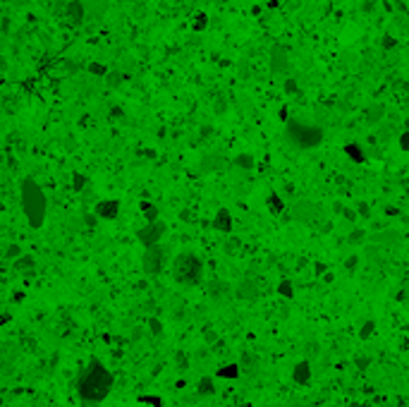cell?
<instances>
[{
  "label": "cell",
  "instance_id": "cell-33",
  "mask_svg": "<svg viewBox=\"0 0 409 407\" xmlns=\"http://www.w3.org/2000/svg\"><path fill=\"white\" fill-rule=\"evenodd\" d=\"M381 111H383L381 105H376V108H374V115H378V113H381ZM368 120H374V122H376V120H378V117H371V115H368Z\"/></svg>",
  "mask_w": 409,
  "mask_h": 407
},
{
  "label": "cell",
  "instance_id": "cell-30",
  "mask_svg": "<svg viewBox=\"0 0 409 407\" xmlns=\"http://www.w3.org/2000/svg\"><path fill=\"white\" fill-rule=\"evenodd\" d=\"M361 240H364V230H354V235H349V242H354V244H359Z\"/></svg>",
  "mask_w": 409,
  "mask_h": 407
},
{
  "label": "cell",
  "instance_id": "cell-1",
  "mask_svg": "<svg viewBox=\"0 0 409 407\" xmlns=\"http://www.w3.org/2000/svg\"><path fill=\"white\" fill-rule=\"evenodd\" d=\"M113 386H115V376L110 374V369H105L98 359H94L84 369L79 386H77V393H79V400L86 407H96L110 395Z\"/></svg>",
  "mask_w": 409,
  "mask_h": 407
},
{
  "label": "cell",
  "instance_id": "cell-11",
  "mask_svg": "<svg viewBox=\"0 0 409 407\" xmlns=\"http://www.w3.org/2000/svg\"><path fill=\"white\" fill-rule=\"evenodd\" d=\"M84 3V10H86V14H91V17H103V12L108 10V0H82Z\"/></svg>",
  "mask_w": 409,
  "mask_h": 407
},
{
  "label": "cell",
  "instance_id": "cell-14",
  "mask_svg": "<svg viewBox=\"0 0 409 407\" xmlns=\"http://www.w3.org/2000/svg\"><path fill=\"white\" fill-rule=\"evenodd\" d=\"M208 295L215 297V299H220V297L230 295V285L222 283V280H213V283L208 285Z\"/></svg>",
  "mask_w": 409,
  "mask_h": 407
},
{
  "label": "cell",
  "instance_id": "cell-26",
  "mask_svg": "<svg viewBox=\"0 0 409 407\" xmlns=\"http://www.w3.org/2000/svg\"><path fill=\"white\" fill-rule=\"evenodd\" d=\"M400 146H402V151H409V127L400 134Z\"/></svg>",
  "mask_w": 409,
  "mask_h": 407
},
{
  "label": "cell",
  "instance_id": "cell-3",
  "mask_svg": "<svg viewBox=\"0 0 409 407\" xmlns=\"http://www.w3.org/2000/svg\"><path fill=\"white\" fill-rule=\"evenodd\" d=\"M173 278L180 285H199L203 278V261L192 252H182L173 261Z\"/></svg>",
  "mask_w": 409,
  "mask_h": 407
},
{
  "label": "cell",
  "instance_id": "cell-21",
  "mask_svg": "<svg viewBox=\"0 0 409 407\" xmlns=\"http://www.w3.org/2000/svg\"><path fill=\"white\" fill-rule=\"evenodd\" d=\"M235 163H237L239 168H244V170H251V168H254V158H251L249 153H242V156H237Z\"/></svg>",
  "mask_w": 409,
  "mask_h": 407
},
{
  "label": "cell",
  "instance_id": "cell-10",
  "mask_svg": "<svg viewBox=\"0 0 409 407\" xmlns=\"http://www.w3.org/2000/svg\"><path fill=\"white\" fill-rule=\"evenodd\" d=\"M213 228L218 233H232V216H230L228 208H220L213 218Z\"/></svg>",
  "mask_w": 409,
  "mask_h": 407
},
{
  "label": "cell",
  "instance_id": "cell-24",
  "mask_svg": "<svg viewBox=\"0 0 409 407\" xmlns=\"http://www.w3.org/2000/svg\"><path fill=\"white\" fill-rule=\"evenodd\" d=\"M31 266H34V259H31V256H22L20 261L14 263V269H17V271H24V269H31Z\"/></svg>",
  "mask_w": 409,
  "mask_h": 407
},
{
  "label": "cell",
  "instance_id": "cell-12",
  "mask_svg": "<svg viewBox=\"0 0 409 407\" xmlns=\"http://www.w3.org/2000/svg\"><path fill=\"white\" fill-rule=\"evenodd\" d=\"M273 72H285V69L290 67V62H287V56H285V50L283 48H275L273 50Z\"/></svg>",
  "mask_w": 409,
  "mask_h": 407
},
{
  "label": "cell",
  "instance_id": "cell-20",
  "mask_svg": "<svg viewBox=\"0 0 409 407\" xmlns=\"http://www.w3.org/2000/svg\"><path fill=\"white\" fill-rule=\"evenodd\" d=\"M141 211H144V216H146V221H158V208L153 206V204H141Z\"/></svg>",
  "mask_w": 409,
  "mask_h": 407
},
{
  "label": "cell",
  "instance_id": "cell-31",
  "mask_svg": "<svg viewBox=\"0 0 409 407\" xmlns=\"http://www.w3.org/2000/svg\"><path fill=\"white\" fill-rule=\"evenodd\" d=\"M22 254V249L17 247V244H10V249H7V256H10V259H14V256H20Z\"/></svg>",
  "mask_w": 409,
  "mask_h": 407
},
{
  "label": "cell",
  "instance_id": "cell-16",
  "mask_svg": "<svg viewBox=\"0 0 409 407\" xmlns=\"http://www.w3.org/2000/svg\"><path fill=\"white\" fill-rule=\"evenodd\" d=\"M275 292L280 297H285V299H294V285H292V280H280Z\"/></svg>",
  "mask_w": 409,
  "mask_h": 407
},
{
  "label": "cell",
  "instance_id": "cell-23",
  "mask_svg": "<svg viewBox=\"0 0 409 407\" xmlns=\"http://www.w3.org/2000/svg\"><path fill=\"white\" fill-rule=\"evenodd\" d=\"M354 364H357L359 371H366L368 366H371V357H368V355H359V357L354 359Z\"/></svg>",
  "mask_w": 409,
  "mask_h": 407
},
{
  "label": "cell",
  "instance_id": "cell-8",
  "mask_svg": "<svg viewBox=\"0 0 409 407\" xmlns=\"http://www.w3.org/2000/svg\"><path fill=\"white\" fill-rule=\"evenodd\" d=\"M311 364L306 362V359H302V362H297V364L292 366V381L294 383H299V386H309L311 383Z\"/></svg>",
  "mask_w": 409,
  "mask_h": 407
},
{
  "label": "cell",
  "instance_id": "cell-29",
  "mask_svg": "<svg viewBox=\"0 0 409 407\" xmlns=\"http://www.w3.org/2000/svg\"><path fill=\"white\" fill-rule=\"evenodd\" d=\"M89 69H91V75H98V77L105 75V67H103V65H96V62H94V65H89Z\"/></svg>",
  "mask_w": 409,
  "mask_h": 407
},
{
  "label": "cell",
  "instance_id": "cell-19",
  "mask_svg": "<svg viewBox=\"0 0 409 407\" xmlns=\"http://www.w3.org/2000/svg\"><path fill=\"white\" fill-rule=\"evenodd\" d=\"M237 295L244 297V299H251V297H256V288L251 283H242L239 285V290H237Z\"/></svg>",
  "mask_w": 409,
  "mask_h": 407
},
{
  "label": "cell",
  "instance_id": "cell-27",
  "mask_svg": "<svg viewBox=\"0 0 409 407\" xmlns=\"http://www.w3.org/2000/svg\"><path fill=\"white\" fill-rule=\"evenodd\" d=\"M84 185H86V178H84V175H75V180H72V187H75V189H82Z\"/></svg>",
  "mask_w": 409,
  "mask_h": 407
},
{
  "label": "cell",
  "instance_id": "cell-25",
  "mask_svg": "<svg viewBox=\"0 0 409 407\" xmlns=\"http://www.w3.org/2000/svg\"><path fill=\"white\" fill-rule=\"evenodd\" d=\"M206 24H208V17H206V14H196V17H194V29H196V31H201V29H206Z\"/></svg>",
  "mask_w": 409,
  "mask_h": 407
},
{
  "label": "cell",
  "instance_id": "cell-9",
  "mask_svg": "<svg viewBox=\"0 0 409 407\" xmlns=\"http://www.w3.org/2000/svg\"><path fill=\"white\" fill-rule=\"evenodd\" d=\"M65 12H67V20L72 24H82L84 17H86V10H84L82 0H67L65 3Z\"/></svg>",
  "mask_w": 409,
  "mask_h": 407
},
{
  "label": "cell",
  "instance_id": "cell-5",
  "mask_svg": "<svg viewBox=\"0 0 409 407\" xmlns=\"http://www.w3.org/2000/svg\"><path fill=\"white\" fill-rule=\"evenodd\" d=\"M165 249L158 244H151V247H146L144 256H141V266H144V271L148 273V276H156V273H160L163 271V266H165Z\"/></svg>",
  "mask_w": 409,
  "mask_h": 407
},
{
  "label": "cell",
  "instance_id": "cell-4",
  "mask_svg": "<svg viewBox=\"0 0 409 407\" xmlns=\"http://www.w3.org/2000/svg\"><path fill=\"white\" fill-rule=\"evenodd\" d=\"M287 141L294 144L297 149H313L323 141V130L319 125H311V122H304V120H292L287 122Z\"/></svg>",
  "mask_w": 409,
  "mask_h": 407
},
{
  "label": "cell",
  "instance_id": "cell-6",
  "mask_svg": "<svg viewBox=\"0 0 409 407\" xmlns=\"http://www.w3.org/2000/svg\"><path fill=\"white\" fill-rule=\"evenodd\" d=\"M163 235H165V223L163 221H146V225L139 228L137 237L144 247H151V244H158V242L163 240Z\"/></svg>",
  "mask_w": 409,
  "mask_h": 407
},
{
  "label": "cell",
  "instance_id": "cell-17",
  "mask_svg": "<svg viewBox=\"0 0 409 407\" xmlns=\"http://www.w3.org/2000/svg\"><path fill=\"white\" fill-rule=\"evenodd\" d=\"M345 153L352 161H357V163H364V151L359 149V144H347L345 146Z\"/></svg>",
  "mask_w": 409,
  "mask_h": 407
},
{
  "label": "cell",
  "instance_id": "cell-34",
  "mask_svg": "<svg viewBox=\"0 0 409 407\" xmlns=\"http://www.w3.org/2000/svg\"><path fill=\"white\" fill-rule=\"evenodd\" d=\"M7 321H10V316H7V314H5V316H0V326L7 324Z\"/></svg>",
  "mask_w": 409,
  "mask_h": 407
},
{
  "label": "cell",
  "instance_id": "cell-32",
  "mask_svg": "<svg viewBox=\"0 0 409 407\" xmlns=\"http://www.w3.org/2000/svg\"><path fill=\"white\" fill-rule=\"evenodd\" d=\"M285 91H287V94L297 91V82H294V79H287V82H285Z\"/></svg>",
  "mask_w": 409,
  "mask_h": 407
},
{
  "label": "cell",
  "instance_id": "cell-22",
  "mask_svg": "<svg viewBox=\"0 0 409 407\" xmlns=\"http://www.w3.org/2000/svg\"><path fill=\"white\" fill-rule=\"evenodd\" d=\"M283 199H280V197H275V194H271V197H268V208H271L273 214H280V211H283Z\"/></svg>",
  "mask_w": 409,
  "mask_h": 407
},
{
  "label": "cell",
  "instance_id": "cell-7",
  "mask_svg": "<svg viewBox=\"0 0 409 407\" xmlns=\"http://www.w3.org/2000/svg\"><path fill=\"white\" fill-rule=\"evenodd\" d=\"M94 211H96V216L103 218V221H115L120 214V201L118 199H101Z\"/></svg>",
  "mask_w": 409,
  "mask_h": 407
},
{
  "label": "cell",
  "instance_id": "cell-13",
  "mask_svg": "<svg viewBox=\"0 0 409 407\" xmlns=\"http://www.w3.org/2000/svg\"><path fill=\"white\" fill-rule=\"evenodd\" d=\"M196 393L208 398V395H215V383H213V376H201L199 383H196Z\"/></svg>",
  "mask_w": 409,
  "mask_h": 407
},
{
  "label": "cell",
  "instance_id": "cell-28",
  "mask_svg": "<svg viewBox=\"0 0 409 407\" xmlns=\"http://www.w3.org/2000/svg\"><path fill=\"white\" fill-rule=\"evenodd\" d=\"M148 326H151V333H153V335H160V331H163V326H160L158 318H151V324H148Z\"/></svg>",
  "mask_w": 409,
  "mask_h": 407
},
{
  "label": "cell",
  "instance_id": "cell-2",
  "mask_svg": "<svg viewBox=\"0 0 409 407\" xmlns=\"http://www.w3.org/2000/svg\"><path fill=\"white\" fill-rule=\"evenodd\" d=\"M20 199H22V211L27 216V221L31 228H41L46 221V211H48V199L43 194L41 185H36V180L27 178L20 185Z\"/></svg>",
  "mask_w": 409,
  "mask_h": 407
},
{
  "label": "cell",
  "instance_id": "cell-18",
  "mask_svg": "<svg viewBox=\"0 0 409 407\" xmlns=\"http://www.w3.org/2000/svg\"><path fill=\"white\" fill-rule=\"evenodd\" d=\"M374 333H376V321H374V318L364 321V326L359 328V338H361V340H368L371 335H374Z\"/></svg>",
  "mask_w": 409,
  "mask_h": 407
},
{
  "label": "cell",
  "instance_id": "cell-15",
  "mask_svg": "<svg viewBox=\"0 0 409 407\" xmlns=\"http://www.w3.org/2000/svg\"><path fill=\"white\" fill-rule=\"evenodd\" d=\"M239 371H242V366L239 364H225L215 371V376H218V379H237Z\"/></svg>",
  "mask_w": 409,
  "mask_h": 407
}]
</instances>
